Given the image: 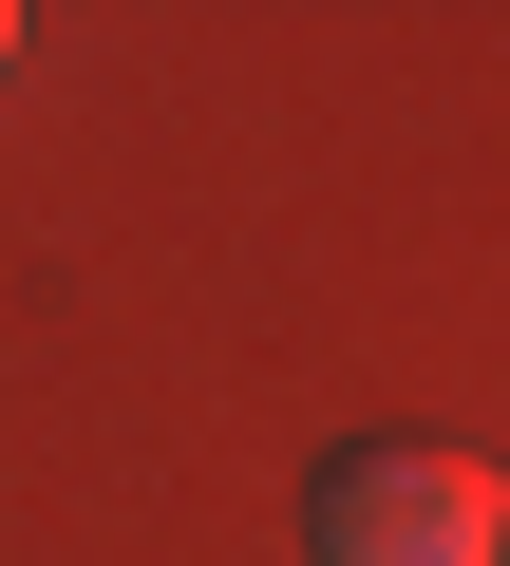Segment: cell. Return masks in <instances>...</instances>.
<instances>
[{
  "label": "cell",
  "instance_id": "cell-2",
  "mask_svg": "<svg viewBox=\"0 0 510 566\" xmlns=\"http://www.w3.org/2000/svg\"><path fill=\"white\" fill-rule=\"evenodd\" d=\"M0 57H20V20H0Z\"/></svg>",
  "mask_w": 510,
  "mask_h": 566
},
{
  "label": "cell",
  "instance_id": "cell-1",
  "mask_svg": "<svg viewBox=\"0 0 510 566\" xmlns=\"http://www.w3.org/2000/svg\"><path fill=\"white\" fill-rule=\"evenodd\" d=\"M510 547V472L472 453H341L322 472V566H491Z\"/></svg>",
  "mask_w": 510,
  "mask_h": 566
}]
</instances>
